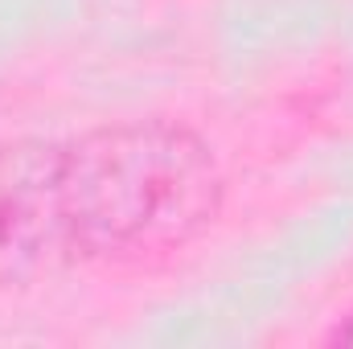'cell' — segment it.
<instances>
[{"mask_svg":"<svg viewBox=\"0 0 353 349\" xmlns=\"http://www.w3.org/2000/svg\"><path fill=\"white\" fill-rule=\"evenodd\" d=\"M226 210L214 144L185 119H107L0 152V259L157 263Z\"/></svg>","mask_w":353,"mask_h":349,"instance_id":"1","label":"cell"}]
</instances>
